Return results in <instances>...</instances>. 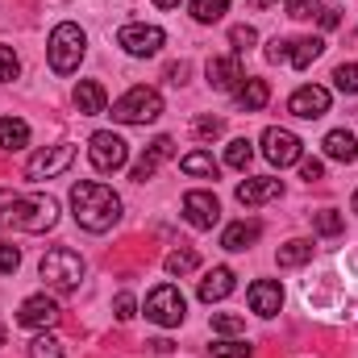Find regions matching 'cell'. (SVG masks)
<instances>
[{"instance_id":"30","label":"cell","mask_w":358,"mask_h":358,"mask_svg":"<svg viewBox=\"0 0 358 358\" xmlns=\"http://www.w3.org/2000/svg\"><path fill=\"white\" fill-rule=\"evenodd\" d=\"M29 358H63V342L55 334H38L29 342Z\"/></svg>"},{"instance_id":"45","label":"cell","mask_w":358,"mask_h":358,"mask_svg":"<svg viewBox=\"0 0 358 358\" xmlns=\"http://www.w3.org/2000/svg\"><path fill=\"white\" fill-rule=\"evenodd\" d=\"M246 4H255V8H271V4H279V0H246Z\"/></svg>"},{"instance_id":"3","label":"cell","mask_w":358,"mask_h":358,"mask_svg":"<svg viewBox=\"0 0 358 358\" xmlns=\"http://www.w3.org/2000/svg\"><path fill=\"white\" fill-rule=\"evenodd\" d=\"M84 50H88V34L76 21H59L46 38V59H50L55 76H71L84 63Z\"/></svg>"},{"instance_id":"44","label":"cell","mask_w":358,"mask_h":358,"mask_svg":"<svg viewBox=\"0 0 358 358\" xmlns=\"http://www.w3.org/2000/svg\"><path fill=\"white\" fill-rule=\"evenodd\" d=\"M167 76H171V84H183V76H187V67H183V63H176V67H171Z\"/></svg>"},{"instance_id":"42","label":"cell","mask_w":358,"mask_h":358,"mask_svg":"<svg viewBox=\"0 0 358 358\" xmlns=\"http://www.w3.org/2000/svg\"><path fill=\"white\" fill-rule=\"evenodd\" d=\"M321 176H325V167H321L317 159H304V163H300V179H308V183H317Z\"/></svg>"},{"instance_id":"8","label":"cell","mask_w":358,"mask_h":358,"mask_svg":"<svg viewBox=\"0 0 358 358\" xmlns=\"http://www.w3.org/2000/svg\"><path fill=\"white\" fill-rule=\"evenodd\" d=\"M163 42H167V34H163L159 25L129 21V25H121V29H117V46H121L125 55H134V59H150V55H159V50H163Z\"/></svg>"},{"instance_id":"25","label":"cell","mask_w":358,"mask_h":358,"mask_svg":"<svg viewBox=\"0 0 358 358\" xmlns=\"http://www.w3.org/2000/svg\"><path fill=\"white\" fill-rule=\"evenodd\" d=\"M179 167H183L187 176H204V179H217V171H221V167H217V159H213L208 150H192V155H183V159H179Z\"/></svg>"},{"instance_id":"32","label":"cell","mask_w":358,"mask_h":358,"mask_svg":"<svg viewBox=\"0 0 358 358\" xmlns=\"http://www.w3.org/2000/svg\"><path fill=\"white\" fill-rule=\"evenodd\" d=\"M334 84H338V92L355 96V92H358V63H342V67L334 71Z\"/></svg>"},{"instance_id":"47","label":"cell","mask_w":358,"mask_h":358,"mask_svg":"<svg viewBox=\"0 0 358 358\" xmlns=\"http://www.w3.org/2000/svg\"><path fill=\"white\" fill-rule=\"evenodd\" d=\"M0 346H4V325H0Z\"/></svg>"},{"instance_id":"36","label":"cell","mask_w":358,"mask_h":358,"mask_svg":"<svg viewBox=\"0 0 358 358\" xmlns=\"http://www.w3.org/2000/svg\"><path fill=\"white\" fill-rule=\"evenodd\" d=\"M346 229V221L334 213V208H325V213H317V234H325V238H338Z\"/></svg>"},{"instance_id":"15","label":"cell","mask_w":358,"mask_h":358,"mask_svg":"<svg viewBox=\"0 0 358 358\" xmlns=\"http://www.w3.org/2000/svg\"><path fill=\"white\" fill-rule=\"evenodd\" d=\"M204 76H208V84L217 92H238L246 84V71H242V59H238V55H234V59H208Z\"/></svg>"},{"instance_id":"33","label":"cell","mask_w":358,"mask_h":358,"mask_svg":"<svg viewBox=\"0 0 358 358\" xmlns=\"http://www.w3.org/2000/svg\"><path fill=\"white\" fill-rule=\"evenodd\" d=\"M213 329H217V334H225V338H234V334H242V329H246V321H242L238 313H213Z\"/></svg>"},{"instance_id":"29","label":"cell","mask_w":358,"mask_h":358,"mask_svg":"<svg viewBox=\"0 0 358 358\" xmlns=\"http://www.w3.org/2000/svg\"><path fill=\"white\" fill-rule=\"evenodd\" d=\"M163 267H167V275H192V271L200 267V255L196 250H171Z\"/></svg>"},{"instance_id":"9","label":"cell","mask_w":358,"mask_h":358,"mask_svg":"<svg viewBox=\"0 0 358 358\" xmlns=\"http://www.w3.org/2000/svg\"><path fill=\"white\" fill-rule=\"evenodd\" d=\"M76 163V146H46V150H38L29 163H25V179L29 183H46V179H55V176H63L67 167Z\"/></svg>"},{"instance_id":"12","label":"cell","mask_w":358,"mask_h":358,"mask_svg":"<svg viewBox=\"0 0 358 358\" xmlns=\"http://www.w3.org/2000/svg\"><path fill=\"white\" fill-rule=\"evenodd\" d=\"M287 113L300 117V121H317V117L329 113V92L317 88V84H304V88H296L287 96Z\"/></svg>"},{"instance_id":"13","label":"cell","mask_w":358,"mask_h":358,"mask_svg":"<svg viewBox=\"0 0 358 358\" xmlns=\"http://www.w3.org/2000/svg\"><path fill=\"white\" fill-rule=\"evenodd\" d=\"M246 304H250L255 317H275V313L283 308V287H279V279H255L250 292H246Z\"/></svg>"},{"instance_id":"1","label":"cell","mask_w":358,"mask_h":358,"mask_svg":"<svg viewBox=\"0 0 358 358\" xmlns=\"http://www.w3.org/2000/svg\"><path fill=\"white\" fill-rule=\"evenodd\" d=\"M71 217L88 229V234H104L117 225L121 217V196L108 187V183H96V179H80L71 187Z\"/></svg>"},{"instance_id":"4","label":"cell","mask_w":358,"mask_h":358,"mask_svg":"<svg viewBox=\"0 0 358 358\" xmlns=\"http://www.w3.org/2000/svg\"><path fill=\"white\" fill-rule=\"evenodd\" d=\"M38 271H42L46 287H55V292H76L80 279H84V259H80L71 246H55V250L42 255Z\"/></svg>"},{"instance_id":"7","label":"cell","mask_w":358,"mask_h":358,"mask_svg":"<svg viewBox=\"0 0 358 358\" xmlns=\"http://www.w3.org/2000/svg\"><path fill=\"white\" fill-rule=\"evenodd\" d=\"M88 159H92L96 171L113 176V171H121L129 163V142L121 134H113V129H96L88 138Z\"/></svg>"},{"instance_id":"5","label":"cell","mask_w":358,"mask_h":358,"mask_svg":"<svg viewBox=\"0 0 358 358\" xmlns=\"http://www.w3.org/2000/svg\"><path fill=\"white\" fill-rule=\"evenodd\" d=\"M159 117H163V96L155 88H146V84L129 88L113 104V121H121V125H150Z\"/></svg>"},{"instance_id":"37","label":"cell","mask_w":358,"mask_h":358,"mask_svg":"<svg viewBox=\"0 0 358 358\" xmlns=\"http://www.w3.org/2000/svg\"><path fill=\"white\" fill-rule=\"evenodd\" d=\"M221 134H225V121H221V117H200V121H196V138H200V142H213V138H221Z\"/></svg>"},{"instance_id":"2","label":"cell","mask_w":358,"mask_h":358,"mask_svg":"<svg viewBox=\"0 0 358 358\" xmlns=\"http://www.w3.org/2000/svg\"><path fill=\"white\" fill-rule=\"evenodd\" d=\"M0 225L21 234H46L59 225V204L50 196H13L0 192Z\"/></svg>"},{"instance_id":"24","label":"cell","mask_w":358,"mask_h":358,"mask_svg":"<svg viewBox=\"0 0 358 358\" xmlns=\"http://www.w3.org/2000/svg\"><path fill=\"white\" fill-rule=\"evenodd\" d=\"M0 146H4V150L29 146V125H25L21 117H0Z\"/></svg>"},{"instance_id":"26","label":"cell","mask_w":358,"mask_h":358,"mask_svg":"<svg viewBox=\"0 0 358 358\" xmlns=\"http://www.w3.org/2000/svg\"><path fill=\"white\" fill-rule=\"evenodd\" d=\"M313 259V242L304 238H292L287 246H279V267H304Z\"/></svg>"},{"instance_id":"27","label":"cell","mask_w":358,"mask_h":358,"mask_svg":"<svg viewBox=\"0 0 358 358\" xmlns=\"http://www.w3.org/2000/svg\"><path fill=\"white\" fill-rule=\"evenodd\" d=\"M250 159H255V142H250V138H234V142L225 146V163H229V167L246 171V167H250Z\"/></svg>"},{"instance_id":"17","label":"cell","mask_w":358,"mask_h":358,"mask_svg":"<svg viewBox=\"0 0 358 358\" xmlns=\"http://www.w3.org/2000/svg\"><path fill=\"white\" fill-rule=\"evenodd\" d=\"M234 196H238L242 208H259V204H267V200H275V196H283V183L271 179V176H255V179H246V183H238Z\"/></svg>"},{"instance_id":"16","label":"cell","mask_w":358,"mask_h":358,"mask_svg":"<svg viewBox=\"0 0 358 358\" xmlns=\"http://www.w3.org/2000/svg\"><path fill=\"white\" fill-rule=\"evenodd\" d=\"M171 155H176V142H171L167 134H163V138H155V142H150V150H146V155L134 163L129 179H134V183H146V179H155V171H159V167H163Z\"/></svg>"},{"instance_id":"19","label":"cell","mask_w":358,"mask_h":358,"mask_svg":"<svg viewBox=\"0 0 358 358\" xmlns=\"http://www.w3.org/2000/svg\"><path fill=\"white\" fill-rule=\"evenodd\" d=\"M321 146H325V159H334V163H355L358 159V138L350 129H329Z\"/></svg>"},{"instance_id":"22","label":"cell","mask_w":358,"mask_h":358,"mask_svg":"<svg viewBox=\"0 0 358 358\" xmlns=\"http://www.w3.org/2000/svg\"><path fill=\"white\" fill-rule=\"evenodd\" d=\"M321 55H325V42H321V38H296L292 50H287V63H292L296 71H304V67H313Z\"/></svg>"},{"instance_id":"34","label":"cell","mask_w":358,"mask_h":358,"mask_svg":"<svg viewBox=\"0 0 358 358\" xmlns=\"http://www.w3.org/2000/svg\"><path fill=\"white\" fill-rule=\"evenodd\" d=\"M21 76V59L13 55V46H0V84H13Z\"/></svg>"},{"instance_id":"28","label":"cell","mask_w":358,"mask_h":358,"mask_svg":"<svg viewBox=\"0 0 358 358\" xmlns=\"http://www.w3.org/2000/svg\"><path fill=\"white\" fill-rule=\"evenodd\" d=\"M225 8H229V0H192V17H196L200 25L221 21V17H225Z\"/></svg>"},{"instance_id":"31","label":"cell","mask_w":358,"mask_h":358,"mask_svg":"<svg viewBox=\"0 0 358 358\" xmlns=\"http://www.w3.org/2000/svg\"><path fill=\"white\" fill-rule=\"evenodd\" d=\"M213 355L217 358H250L255 346L250 342H238V338H221V342H213Z\"/></svg>"},{"instance_id":"11","label":"cell","mask_w":358,"mask_h":358,"mask_svg":"<svg viewBox=\"0 0 358 358\" xmlns=\"http://www.w3.org/2000/svg\"><path fill=\"white\" fill-rule=\"evenodd\" d=\"M183 217H187V225L192 229H213L217 221H221V204H217V196L213 192H187L183 196Z\"/></svg>"},{"instance_id":"6","label":"cell","mask_w":358,"mask_h":358,"mask_svg":"<svg viewBox=\"0 0 358 358\" xmlns=\"http://www.w3.org/2000/svg\"><path fill=\"white\" fill-rule=\"evenodd\" d=\"M183 317H187V300H183V292L176 283H159L146 296V321H155L163 329H176V325H183Z\"/></svg>"},{"instance_id":"48","label":"cell","mask_w":358,"mask_h":358,"mask_svg":"<svg viewBox=\"0 0 358 358\" xmlns=\"http://www.w3.org/2000/svg\"><path fill=\"white\" fill-rule=\"evenodd\" d=\"M355 213H358V192H355Z\"/></svg>"},{"instance_id":"46","label":"cell","mask_w":358,"mask_h":358,"mask_svg":"<svg viewBox=\"0 0 358 358\" xmlns=\"http://www.w3.org/2000/svg\"><path fill=\"white\" fill-rule=\"evenodd\" d=\"M159 8H179V0H155Z\"/></svg>"},{"instance_id":"40","label":"cell","mask_w":358,"mask_h":358,"mask_svg":"<svg viewBox=\"0 0 358 358\" xmlns=\"http://www.w3.org/2000/svg\"><path fill=\"white\" fill-rule=\"evenodd\" d=\"M134 308H138V300H134L129 292H121V296L113 300V317H117V321H129V317H134Z\"/></svg>"},{"instance_id":"41","label":"cell","mask_w":358,"mask_h":358,"mask_svg":"<svg viewBox=\"0 0 358 358\" xmlns=\"http://www.w3.org/2000/svg\"><path fill=\"white\" fill-rule=\"evenodd\" d=\"M287 50H292V42H283V38H271L267 42V59L271 63H287Z\"/></svg>"},{"instance_id":"35","label":"cell","mask_w":358,"mask_h":358,"mask_svg":"<svg viewBox=\"0 0 358 358\" xmlns=\"http://www.w3.org/2000/svg\"><path fill=\"white\" fill-rule=\"evenodd\" d=\"M229 42H234L238 55H246V50L259 42V34H255V25H234V29H229Z\"/></svg>"},{"instance_id":"38","label":"cell","mask_w":358,"mask_h":358,"mask_svg":"<svg viewBox=\"0 0 358 358\" xmlns=\"http://www.w3.org/2000/svg\"><path fill=\"white\" fill-rule=\"evenodd\" d=\"M287 17H296V21L321 17V0H287Z\"/></svg>"},{"instance_id":"20","label":"cell","mask_w":358,"mask_h":358,"mask_svg":"<svg viewBox=\"0 0 358 358\" xmlns=\"http://www.w3.org/2000/svg\"><path fill=\"white\" fill-rule=\"evenodd\" d=\"M76 108H80L84 117H100V113L108 108L104 84H100V80H80V88H76Z\"/></svg>"},{"instance_id":"39","label":"cell","mask_w":358,"mask_h":358,"mask_svg":"<svg viewBox=\"0 0 358 358\" xmlns=\"http://www.w3.org/2000/svg\"><path fill=\"white\" fill-rule=\"evenodd\" d=\"M17 267H21V250H17V246H4V242H0V275H13Z\"/></svg>"},{"instance_id":"10","label":"cell","mask_w":358,"mask_h":358,"mask_svg":"<svg viewBox=\"0 0 358 358\" xmlns=\"http://www.w3.org/2000/svg\"><path fill=\"white\" fill-rule=\"evenodd\" d=\"M263 155H267V163H275V167H292V163L304 159V142L292 129L271 125V129H263Z\"/></svg>"},{"instance_id":"14","label":"cell","mask_w":358,"mask_h":358,"mask_svg":"<svg viewBox=\"0 0 358 358\" xmlns=\"http://www.w3.org/2000/svg\"><path fill=\"white\" fill-rule=\"evenodd\" d=\"M55 321H59V304L50 296H29L17 308V325H25V329H50Z\"/></svg>"},{"instance_id":"23","label":"cell","mask_w":358,"mask_h":358,"mask_svg":"<svg viewBox=\"0 0 358 358\" xmlns=\"http://www.w3.org/2000/svg\"><path fill=\"white\" fill-rule=\"evenodd\" d=\"M234 100H238V108H242V113H259V108L271 100L267 80H246L242 88L234 92Z\"/></svg>"},{"instance_id":"43","label":"cell","mask_w":358,"mask_h":358,"mask_svg":"<svg viewBox=\"0 0 358 358\" xmlns=\"http://www.w3.org/2000/svg\"><path fill=\"white\" fill-rule=\"evenodd\" d=\"M317 21H321V29H334L342 17H338V8H321V17H317Z\"/></svg>"},{"instance_id":"18","label":"cell","mask_w":358,"mask_h":358,"mask_svg":"<svg viewBox=\"0 0 358 358\" xmlns=\"http://www.w3.org/2000/svg\"><path fill=\"white\" fill-rule=\"evenodd\" d=\"M234 287H238V275H234V271L213 267L204 279H200V300H204V304H217V300H225Z\"/></svg>"},{"instance_id":"21","label":"cell","mask_w":358,"mask_h":358,"mask_svg":"<svg viewBox=\"0 0 358 358\" xmlns=\"http://www.w3.org/2000/svg\"><path fill=\"white\" fill-rule=\"evenodd\" d=\"M259 234H263L259 221H234V225L221 234V250H250V246L259 242Z\"/></svg>"}]
</instances>
